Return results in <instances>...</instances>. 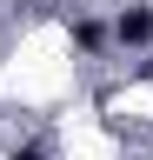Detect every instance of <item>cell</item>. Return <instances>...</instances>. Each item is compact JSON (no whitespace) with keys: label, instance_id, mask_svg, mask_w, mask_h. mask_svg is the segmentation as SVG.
I'll use <instances>...</instances> for the list:
<instances>
[{"label":"cell","instance_id":"3957f363","mask_svg":"<svg viewBox=\"0 0 153 160\" xmlns=\"http://www.w3.org/2000/svg\"><path fill=\"white\" fill-rule=\"evenodd\" d=\"M13 160H53V153H47V140H33V147H20Z\"/></svg>","mask_w":153,"mask_h":160},{"label":"cell","instance_id":"6da1fadb","mask_svg":"<svg viewBox=\"0 0 153 160\" xmlns=\"http://www.w3.org/2000/svg\"><path fill=\"white\" fill-rule=\"evenodd\" d=\"M113 40H120V47H140V40H153V7H127L120 20H113Z\"/></svg>","mask_w":153,"mask_h":160},{"label":"cell","instance_id":"7a4b0ae2","mask_svg":"<svg viewBox=\"0 0 153 160\" xmlns=\"http://www.w3.org/2000/svg\"><path fill=\"white\" fill-rule=\"evenodd\" d=\"M73 40H80V47L93 53V47H100V40H107V27H100V20H80V27H73Z\"/></svg>","mask_w":153,"mask_h":160}]
</instances>
